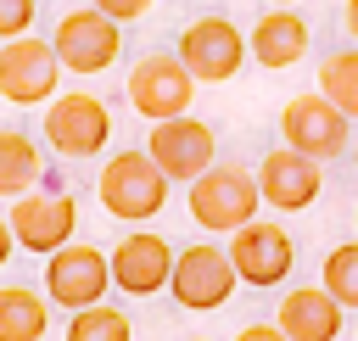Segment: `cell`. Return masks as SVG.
Listing matches in <instances>:
<instances>
[{
  "mask_svg": "<svg viewBox=\"0 0 358 341\" xmlns=\"http://www.w3.org/2000/svg\"><path fill=\"white\" fill-rule=\"evenodd\" d=\"M157 0H90V11H101V17H112V22H134V17H145Z\"/></svg>",
  "mask_w": 358,
  "mask_h": 341,
  "instance_id": "obj_24",
  "label": "cell"
},
{
  "mask_svg": "<svg viewBox=\"0 0 358 341\" xmlns=\"http://www.w3.org/2000/svg\"><path fill=\"white\" fill-rule=\"evenodd\" d=\"M112 140V112L90 89H67L45 101V145L56 157H95Z\"/></svg>",
  "mask_w": 358,
  "mask_h": 341,
  "instance_id": "obj_5",
  "label": "cell"
},
{
  "mask_svg": "<svg viewBox=\"0 0 358 341\" xmlns=\"http://www.w3.org/2000/svg\"><path fill=\"white\" fill-rule=\"evenodd\" d=\"M50 56H56V67H67V73H106L117 56H123V28L112 22V17H101V11H90V6H78V11H67L62 22H56V34H50Z\"/></svg>",
  "mask_w": 358,
  "mask_h": 341,
  "instance_id": "obj_6",
  "label": "cell"
},
{
  "mask_svg": "<svg viewBox=\"0 0 358 341\" xmlns=\"http://www.w3.org/2000/svg\"><path fill=\"white\" fill-rule=\"evenodd\" d=\"M190 95H196V78L173 61V56H145V61H134V73H129V101H134V112L140 117H151V123H162V117H179L185 106H190Z\"/></svg>",
  "mask_w": 358,
  "mask_h": 341,
  "instance_id": "obj_13",
  "label": "cell"
},
{
  "mask_svg": "<svg viewBox=\"0 0 358 341\" xmlns=\"http://www.w3.org/2000/svg\"><path fill=\"white\" fill-rule=\"evenodd\" d=\"M106 291H112V274H106V252L101 246L67 240V246L50 252V263H45V296L50 302L78 313V307H95Z\"/></svg>",
  "mask_w": 358,
  "mask_h": 341,
  "instance_id": "obj_8",
  "label": "cell"
},
{
  "mask_svg": "<svg viewBox=\"0 0 358 341\" xmlns=\"http://www.w3.org/2000/svg\"><path fill=\"white\" fill-rule=\"evenodd\" d=\"M190 341H207V335H190Z\"/></svg>",
  "mask_w": 358,
  "mask_h": 341,
  "instance_id": "obj_29",
  "label": "cell"
},
{
  "mask_svg": "<svg viewBox=\"0 0 358 341\" xmlns=\"http://www.w3.org/2000/svg\"><path fill=\"white\" fill-rule=\"evenodd\" d=\"M34 17H39L34 0H0V45H6V39H22V34L34 28Z\"/></svg>",
  "mask_w": 358,
  "mask_h": 341,
  "instance_id": "obj_23",
  "label": "cell"
},
{
  "mask_svg": "<svg viewBox=\"0 0 358 341\" xmlns=\"http://www.w3.org/2000/svg\"><path fill=\"white\" fill-rule=\"evenodd\" d=\"M196 84H224L241 73L246 61V34L229 22V17H196L185 34H179V56H173Z\"/></svg>",
  "mask_w": 358,
  "mask_h": 341,
  "instance_id": "obj_7",
  "label": "cell"
},
{
  "mask_svg": "<svg viewBox=\"0 0 358 341\" xmlns=\"http://www.w3.org/2000/svg\"><path fill=\"white\" fill-rule=\"evenodd\" d=\"M190 218H196V229H207V235H235L241 224H252L257 218V184H252V173L246 168H235V162H213L201 179H190Z\"/></svg>",
  "mask_w": 358,
  "mask_h": 341,
  "instance_id": "obj_1",
  "label": "cell"
},
{
  "mask_svg": "<svg viewBox=\"0 0 358 341\" xmlns=\"http://www.w3.org/2000/svg\"><path fill=\"white\" fill-rule=\"evenodd\" d=\"M352 157H358V151H352Z\"/></svg>",
  "mask_w": 358,
  "mask_h": 341,
  "instance_id": "obj_30",
  "label": "cell"
},
{
  "mask_svg": "<svg viewBox=\"0 0 358 341\" xmlns=\"http://www.w3.org/2000/svg\"><path fill=\"white\" fill-rule=\"evenodd\" d=\"M17 246H11V229H6V218H0V268H6V257H11Z\"/></svg>",
  "mask_w": 358,
  "mask_h": 341,
  "instance_id": "obj_26",
  "label": "cell"
},
{
  "mask_svg": "<svg viewBox=\"0 0 358 341\" xmlns=\"http://www.w3.org/2000/svg\"><path fill=\"white\" fill-rule=\"evenodd\" d=\"M308 45H313V28H308V17L302 11H291V6H268L257 22H252V34H246V50H252V61H263V67H296L302 56H308Z\"/></svg>",
  "mask_w": 358,
  "mask_h": 341,
  "instance_id": "obj_16",
  "label": "cell"
},
{
  "mask_svg": "<svg viewBox=\"0 0 358 341\" xmlns=\"http://www.w3.org/2000/svg\"><path fill=\"white\" fill-rule=\"evenodd\" d=\"M347 313L319 291V285H296V291H285L280 296V313H274V330L285 335V341H336L347 324H341Z\"/></svg>",
  "mask_w": 358,
  "mask_h": 341,
  "instance_id": "obj_17",
  "label": "cell"
},
{
  "mask_svg": "<svg viewBox=\"0 0 358 341\" xmlns=\"http://www.w3.org/2000/svg\"><path fill=\"white\" fill-rule=\"evenodd\" d=\"M56 78H62V67H56V56H50L45 39L22 34V39L0 45V101H11V106H45L56 95Z\"/></svg>",
  "mask_w": 358,
  "mask_h": 341,
  "instance_id": "obj_12",
  "label": "cell"
},
{
  "mask_svg": "<svg viewBox=\"0 0 358 341\" xmlns=\"http://www.w3.org/2000/svg\"><path fill=\"white\" fill-rule=\"evenodd\" d=\"M235 285H241V280H235L224 246L196 240V246L173 252V268H168V285H162V291H173V302H179L185 313H213V307H224V302L235 296Z\"/></svg>",
  "mask_w": 358,
  "mask_h": 341,
  "instance_id": "obj_4",
  "label": "cell"
},
{
  "mask_svg": "<svg viewBox=\"0 0 358 341\" xmlns=\"http://www.w3.org/2000/svg\"><path fill=\"white\" fill-rule=\"evenodd\" d=\"M45 173V151L22 129H0V196H28Z\"/></svg>",
  "mask_w": 358,
  "mask_h": 341,
  "instance_id": "obj_19",
  "label": "cell"
},
{
  "mask_svg": "<svg viewBox=\"0 0 358 341\" xmlns=\"http://www.w3.org/2000/svg\"><path fill=\"white\" fill-rule=\"evenodd\" d=\"M95 196H101V207L112 218L145 224V218H157L168 207V179L151 168L145 151H117V157H106V168L95 179Z\"/></svg>",
  "mask_w": 358,
  "mask_h": 341,
  "instance_id": "obj_2",
  "label": "cell"
},
{
  "mask_svg": "<svg viewBox=\"0 0 358 341\" xmlns=\"http://www.w3.org/2000/svg\"><path fill=\"white\" fill-rule=\"evenodd\" d=\"M252 184H257V201H268L274 212H302V207H313V196L324 190L319 162L302 157V151H268V157L257 162Z\"/></svg>",
  "mask_w": 358,
  "mask_h": 341,
  "instance_id": "obj_14",
  "label": "cell"
},
{
  "mask_svg": "<svg viewBox=\"0 0 358 341\" xmlns=\"http://www.w3.org/2000/svg\"><path fill=\"white\" fill-rule=\"evenodd\" d=\"M235 341H285V335H280L274 324H241V330H235Z\"/></svg>",
  "mask_w": 358,
  "mask_h": 341,
  "instance_id": "obj_25",
  "label": "cell"
},
{
  "mask_svg": "<svg viewBox=\"0 0 358 341\" xmlns=\"http://www.w3.org/2000/svg\"><path fill=\"white\" fill-rule=\"evenodd\" d=\"M319 95L352 123L358 117V45L352 50H330L324 61H319Z\"/></svg>",
  "mask_w": 358,
  "mask_h": 341,
  "instance_id": "obj_20",
  "label": "cell"
},
{
  "mask_svg": "<svg viewBox=\"0 0 358 341\" xmlns=\"http://www.w3.org/2000/svg\"><path fill=\"white\" fill-rule=\"evenodd\" d=\"M168 268H173V246H168L162 235H151V229L123 235L117 252L106 257V274H112V285H117L123 296H151V291H162V285H168Z\"/></svg>",
  "mask_w": 358,
  "mask_h": 341,
  "instance_id": "obj_15",
  "label": "cell"
},
{
  "mask_svg": "<svg viewBox=\"0 0 358 341\" xmlns=\"http://www.w3.org/2000/svg\"><path fill=\"white\" fill-rule=\"evenodd\" d=\"M67 341H129V313L95 302V307H78L67 319Z\"/></svg>",
  "mask_w": 358,
  "mask_h": 341,
  "instance_id": "obj_22",
  "label": "cell"
},
{
  "mask_svg": "<svg viewBox=\"0 0 358 341\" xmlns=\"http://www.w3.org/2000/svg\"><path fill=\"white\" fill-rule=\"evenodd\" d=\"M145 157H151V168H157L168 184H190V179H201V173L218 162V140H213V129H207L201 117L179 112V117L151 123Z\"/></svg>",
  "mask_w": 358,
  "mask_h": 341,
  "instance_id": "obj_3",
  "label": "cell"
},
{
  "mask_svg": "<svg viewBox=\"0 0 358 341\" xmlns=\"http://www.w3.org/2000/svg\"><path fill=\"white\" fill-rule=\"evenodd\" d=\"M45 296L34 285H0V341H45Z\"/></svg>",
  "mask_w": 358,
  "mask_h": 341,
  "instance_id": "obj_18",
  "label": "cell"
},
{
  "mask_svg": "<svg viewBox=\"0 0 358 341\" xmlns=\"http://www.w3.org/2000/svg\"><path fill=\"white\" fill-rule=\"evenodd\" d=\"M319 291L347 313H358V240H341L330 257H324V274H319Z\"/></svg>",
  "mask_w": 358,
  "mask_h": 341,
  "instance_id": "obj_21",
  "label": "cell"
},
{
  "mask_svg": "<svg viewBox=\"0 0 358 341\" xmlns=\"http://www.w3.org/2000/svg\"><path fill=\"white\" fill-rule=\"evenodd\" d=\"M224 257H229V268H235L241 285H280V280L291 274V263H296V246H291V235H285L280 224L252 218V224H241V229L229 235Z\"/></svg>",
  "mask_w": 358,
  "mask_h": 341,
  "instance_id": "obj_11",
  "label": "cell"
},
{
  "mask_svg": "<svg viewBox=\"0 0 358 341\" xmlns=\"http://www.w3.org/2000/svg\"><path fill=\"white\" fill-rule=\"evenodd\" d=\"M280 134H285V151H302V157H313V162L341 157V151H347V140H352L347 117H341L319 89H308V95H291V101H285V112H280Z\"/></svg>",
  "mask_w": 358,
  "mask_h": 341,
  "instance_id": "obj_10",
  "label": "cell"
},
{
  "mask_svg": "<svg viewBox=\"0 0 358 341\" xmlns=\"http://www.w3.org/2000/svg\"><path fill=\"white\" fill-rule=\"evenodd\" d=\"M268 6H296V0H268Z\"/></svg>",
  "mask_w": 358,
  "mask_h": 341,
  "instance_id": "obj_28",
  "label": "cell"
},
{
  "mask_svg": "<svg viewBox=\"0 0 358 341\" xmlns=\"http://www.w3.org/2000/svg\"><path fill=\"white\" fill-rule=\"evenodd\" d=\"M341 22H347V34L358 39V0H347V11H341Z\"/></svg>",
  "mask_w": 358,
  "mask_h": 341,
  "instance_id": "obj_27",
  "label": "cell"
},
{
  "mask_svg": "<svg viewBox=\"0 0 358 341\" xmlns=\"http://www.w3.org/2000/svg\"><path fill=\"white\" fill-rule=\"evenodd\" d=\"M6 229H11V246H28V252L50 257L56 246L73 240V229H78V201L62 196V190H28V196L11 201Z\"/></svg>",
  "mask_w": 358,
  "mask_h": 341,
  "instance_id": "obj_9",
  "label": "cell"
}]
</instances>
